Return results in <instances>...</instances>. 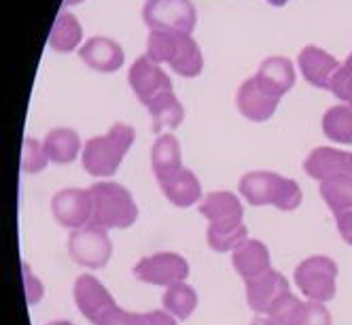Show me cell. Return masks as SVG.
I'll return each instance as SVG.
<instances>
[{
    "instance_id": "cell-1",
    "label": "cell",
    "mask_w": 352,
    "mask_h": 325,
    "mask_svg": "<svg viewBox=\"0 0 352 325\" xmlns=\"http://www.w3.org/2000/svg\"><path fill=\"white\" fill-rule=\"evenodd\" d=\"M238 189L248 205L276 207L285 213L299 209L301 200H304V191H301L297 181L270 170L246 172L238 183Z\"/></svg>"
},
{
    "instance_id": "cell-2",
    "label": "cell",
    "mask_w": 352,
    "mask_h": 325,
    "mask_svg": "<svg viewBox=\"0 0 352 325\" xmlns=\"http://www.w3.org/2000/svg\"><path fill=\"white\" fill-rule=\"evenodd\" d=\"M136 140V132L128 123H113V128L102 134L94 136L83 147V168L96 179H109L119 170L123 158L128 156L130 147Z\"/></svg>"
},
{
    "instance_id": "cell-3",
    "label": "cell",
    "mask_w": 352,
    "mask_h": 325,
    "mask_svg": "<svg viewBox=\"0 0 352 325\" xmlns=\"http://www.w3.org/2000/svg\"><path fill=\"white\" fill-rule=\"evenodd\" d=\"M94 200L91 223L107 230H125L132 228L138 219V207L128 187L115 181H100L89 187Z\"/></svg>"
},
{
    "instance_id": "cell-4",
    "label": "cell",
    "mask_w": 352,
    "mask_h": 325,
    "mask_svg": "<svg viewBox=\"0 0 352 325\" xmlns=\"http://www.w3.org/2000/svg\"><path fill=\"white\" fill-rule=\"evenodd\" d=\"M338 264L327 255H312L295 268V285L308 300L327 304L338 291Z\"/></svg>"
},
{
    "instance_id": "cell-5",
    "label": "cell",
    "mask_w": 352,
    "mask_h": 325,
    "mask_svg": "<svg viewBox=\"0 0 352 325\" xmlns=\"http://www.w3.org/2000/svg\"><path fill=\"white\" fill-rule=\"evenodd\" d=\"M68 255L77 266L89 270L104 268L113 255V240L109 230L96 226V223H87L79 230H72L68 236Z\"/></svg>"
},
{
    "instance_id": "cell-6",
    "label": "cell",
    "mask_w": 352,
    "mask_h": 325,
    "mask_svg": "<svg viewBox=\"0 0 352 325\" xmlns=\"http://www.w3.org/2000/svg\"><path fill=\"white\" fill-rule=\"evenodd\" d=\"M142 19L151 32H185L195 28V7L191 0H146Z\"/></svg>"
},
{
    "instance_id": "cell-7",
    "label": "cell",
    "mask_w": 352,
    "mask_h": 325,
    "mask_svg": "<svg viewBox=\"0 0 352 325\" xmlns=\"http://www.w3.org/2000/svg\"><path fill=\"white\" fill-rule=\"evenodd\" d=\"M134 277L148 285L172 287L176 283H185L189 277V264L183 255L162 251L155 255H146L136 262Z\"/></svg>"
},
{
    "instance_id": "cell-8",
    "label": "cell",
    "mask_w": 352,
    "mask_h": 325,
    "mask_svg": "<svg viewBox=\"0 0 352 325\" xmlns=\"http://www.w3.org/2000/svg\"><path fill=\"white\" fill-rule=\"evenodd\" d=\"M130 85L136 94V98L144 107H151L155 100L172 94V81L168 74L162 70L157 62H153L148 56H140L128 72Z\"/></svg>"
},
{
    "instance_id": "cell-9",
    "label": "cell",
    "mask_w": 352,
    "mask_h": 325,
    "mask_svg": "<svg viewBox=\"0 0 352 325\" xmlns=\"http://www.w3.org/2000/svg\"><path fill=\"white\" fill-rule=\"evenodd\" d=\"M52 215L60 226L68 230H79L87 223H91L94 217V200L89 189H77L68 187L58 191L52 198Z\"/></svg>"
},
{
    "instance_id": "cell-10",
    "label": "cell",
    "mask_w": 352,
    "mask_h": 325,
    "mask_svg": "<svg viewBox=\"0 0 352 325\" xmlns=\"http://www.w3.org/2000/svg\"><path fill=\"white\" fill-rule=\"evenodd\" d=\"M199 215L208 221V230H234L244 226V209L232 191H210L199 202Z\"/></svg>"
},
{
    "instance_id": "cell-11",
    "label": "cell",
    "mask_w": 352,
    "mask_h": 325,
    "mask_svg": "<svg viewBox=\"0 0 352 325\" xmlns=\"http://www.w3.org/2000/svg\"><path fill=\"white\" fill-rule=\"evenodd\" d=\"M72 295H74V304H77L81 315L94 325H98V321L104 317V313L117 306L113 293L100 283L94 274H81V277H77Z\"/></svg>"
},
{
    "instance_id": "cell-12",
    "label": "cell",
    "mask_w": 352,
    "mask_h": 325,
    "mask_svg": "<svg viewBox=\"0 0 352 325\" xmlns=\"http://www.w3.org/2000/svg\"><path fill=\"white\" fill-rule=\"evenodd\" d=\"M244 283H246V302L257 315H267L276 300L291 291L287 277L274 268Z\"/></svg>"
},
{
    "instance_id": "cell-13",
    "label": "cell",
    "mask_w": 352,
    "mask_h": 325,
    "mask_svg": "<svg viewBox=\"0 0 352 325\" xmlns=\"http://www.w3.org/2000/svg\"><path fill=\"white\" fill-rule=\"evenodd\" d=\"M278 105H280V98L272 94L270 90H265L255 77L246 79L236 94L238 111L250 121L270 119L276 113V109H278Z\"/></svg>"
},
{
    "instance_id": "cell-14",
    "label": "cell",
    "mask_w": 352,
    "mask_h": 325,
    "mask_svg": "<svg viewBox=\"0 0 352 325\" xmlns=\"http://www.w3.org/2000/svg\"><path fill=\"white\" fill-rule=\"evenodd\" d=\"M297 62H299V70L304 74V79L318 90H329L336 72L342 66L331 54H327L324 49L316 45H308L301 49Z\"/></svg>"
},
{
    "instance_id": "cell-15",
    "label": "cell",
    "mask_w": 352,
    "mask_h": 325,
    "mask_svg": "<svg viewBox=\"0 0 352 325\" xmlns=\"http://www.w3.org/2000/svg\"><path fill=\"white\" fill-rule=\"evenodd\" d=\"M306 174L316 181H327L352 174V154L333 147H316L304 162Z\"/></svg>"
},
{
    "instance_id": "cell-16",
    "label": "cell",
    "mask_w": 352,
    "mask_h": 325,
    "mask_svg": "<svg viewBox=\"0 0 352 325\" xmlns=\"http://www.w3.org/2000/svg\"><path fill=\"white\" fill-rule=\"evenodd\" d=\"M81 60L98 72H115L123 66L125 54L117 41L107 36H94L79 49Z\"/></svg>"
},
{
    "instance_id": "cell-17",
    "label": "cell",
    "mask_w": 352,
    "mask_h": 325,
    "mask_svg": "<svg viewBox=\"0 0 352 325\" xmlns=\"http://www.w3.org/2000/svg\"><path fill=\"white\" fill-rule=\"evenodd\" d=\"M232 264L244 281H250L272 268L270 249L261 240L248 238L232 251Z\"/></svg>"
},
{
    "instance_id": "cell-18",
    "label": "cell",
    "mask_w": 352,
    "mask_h": 325,
    "mask_svg": "<svg viewBox=\"0 0 352 325\" xmlns=\"http://www.w3.org/2000/svg\"><path fill=\"white\" fill-rule=\"evenodd\" d=\"M164 196L168 198V202L179 207V209H189L193 205H197L202 200V183L197 181L195 172H191L189 168H181L176 174H172L170 179L160 183Z\"/></svg>"
},
{
    "instance_id": "cell-19",
    "label": "cell",
    "mask_w": 352,
    "mask_h": 325,
    "mask_svg": "<svg viewBox=\"0 0 352 325\" xmlns=\"http://www.w3.org/2000/svg\"><path fill=\"white\" fill-rule=\"evenodd\" d=\"M151 168L157 183L170 179L172 174H176L183 168V154H181V143L174 134H162L153 143L151 149Z\"/></svg>"
},
{
    "instance_id": "cell-20",
    "label": "cell",
    "mask_w": 352,
    "mask_h": 325,
    "mask_svg": "<svg viewBox=\"0 0 352 325\" xmlns=\"http://www.w3.org/2000/svg\"><path fill=\"white\" fill-rule=\"evenodd\" d=\"M255 79L270 90L272 94H276L278 98H283L293 85H295V68L293 62L285 56H272L265 58L255 74Z\"/></svg>"
},
{
    "instance_id": "cell-21",
    "label": "cell",
    "mask_w": 352,
    "mask_h": 325,
    "mask_svg": "<svg viewBox=\"0 0 352 325\" xmlns=\"http://www.w3.org/2000/svg\"><path fill=\"white\" fill-rule=\"evenodd\" d=\"M168 66L181 74V77L193 79L197 77L199 72L204 70V56H202V49L197 47V43L193 41L191 34H181L179 45L174 49V56L170 58Z\"/></svg>"
},
{
    "instance_id": "cell-22",
    "label": "cell",
    "mask_w": 352,
    "mask_h": 325,
    "mask_svg": "<svg viewBox=\"0 0 352 325\" xmlns=\"http://www.w3.org/2000/svg\"><path fill=\"white\" fill-rule=\"evenodd\" d=\"M45 149L47 156L54 164H70L81 151V138L70 128H56L45 136Z\"/></svg>"
},
{
    "instance_id": "cell-23",
    "label": "cell",
    "mask_w": 352,
    "mask_h": 325,
    "mask_svg": "<svg viewBox=\"0 0 352 325\" xmlns=\"http://www.w3.org/2000/svg\"><path fill=\"white\" fill-rule=\"evenodd\" d=\"M83 41V28L79 19L68 11H62L54 21V28L49 32V47L60 54L74 52Z\"/></svg>"
},
{
    "instance_id": "cell-24",
    "label": "cell",
    "mask_w": 352,
    "mask_h": 325,
    "mask_svg": "<svg viewBox=\"0 0 352 325\" xmlns=\"http://www.w3.org/2000/svg\"><path fill=\"white\" fill-rule=\"evenodd\" d=\"M151 113V121H153V132H162V130H174L179 128L183 119H185V109L181 105V100L176 98V94H168L160 100H155L153 105L146 107Z\"/></svg>"
},
{
    "instance_id": "cell-25",
    "label": "cell",
    "mask_w": 352,
    "mask_h": 325,
    "mask_svg": "<svg viewBox=\"0 0 352 325\" xmlns=\"http://www.w3.org/2000/svg\"><path fill=\"white\" fill-rule=\"evenodd\" d=\"M322 134L331 143L352 145V107L338 105L322 115Z\"/></svg>"
},
{
    "instance_id": "cell-26",
    "label": "cell",
    "mask_w": 352,
    "mask_h": 325,
    "mask_svg": "<svg viewBox=\"0 0 352 325\" xmlns=\"http://www.w3.org/2000/svg\"><path fill=\"white\" fill-rule=\"evenodd\" d=\"M162 302H164V311H168L176 319L185 321L197 308V291L189 283H176L172 287H166Z\"/></svg>"
},
{
    "instance_id": "cell-27",
    "label": "cell",
    "mask_w": 352,
    "mask_h": 325,
    "mask_svg": "<svg viewBox=\"0 0 352 325\" xmlns=\"http://www.w3.org/2000/svg\"><path fill=\"white\" fill-rule=\"evenodd\" d=\"M320 198L333 213L352 209V174L320 181Z\"/></svg>"
},
{
    "instance_id": "cell-28",
    "label": "cell",
    "mask_w": 352,
    "mask_h": 325,
    "mask_svg": "<svg viewBox=\"0 0 352 325\" xmlns=\"http://www.w3.org/2000/svg\"><path fill=\"white\" fill-rule=\"evenodd\" d=\"M206 240L214 253H228L248 240V230L246 226L234 230H206Z\"/></svg>"
},
{
    "instance_id": "cell-29",
    "label": "cell",
    "mask_w": 352,
    "mask_h": 325,
    "mask_svg": "<svg viewBox=\"0 0 352 325\" xmlns=\"http://www.w3.org/2000/svg\"><path fill=\"white\" fill-rule=\"evenodd\" d=\"M52 162L47 156L45 143H38L36 138H26L21 149V170L28 174H36L47 168V164Z\"/></svg>"
},
{
    "instance_id": "cell-30",
    "label": "cell",
    "mask_w": 352,
    "mask_h": 325,
    "mask_svg": "<svg viewBox=\"0 0 352 325\" xmlns=\"http://www.w3.org/2000/svg\"><path fill=\"white\" fill-rule=\"evenodd\" d=\"M291 325H333L331 313L322 302H314V300H301V306L293 319Z\"/></svg>"
},
{
    "instance_id": "cell-31",
    "label": "cell",
    "mask_w": 352,
    "mask_h": 325,
    "mask_svg": "<svg viewBox=\"0 0 352 325\" xmlns=\"http://www.w3.org/2000/svg\"><path fill=\"white\" fill-rule=\"evenodd\" d=\"M299 306H301V300L297 295H293L291 291H287L283 297L276 300L274 306L267 313V317L272 321H276L278 325H291L295 315H297V311H299Z\"/></svg>"
},
{
    "instance_id": "cell-32",
    "label": "cell",
    "mask_w": 352,
    "mask_h": 325,
    "mask_svg": "<svg viewBox=\"0 0 352 325\" xmlns=\"http://www.w3.org/2000/svg\"><path fill=\"white\" fill-rule=\"evenodd\" d=\"M329 90L333 92L336 98L342 100L344 105L352 107V54L348 56V60L336 72V77H333Z\"/></svg>"
},
{
    "instance_id": "cell-33",
    "label": "cell",
    "mask_w": 352,
    "mask_h": 325,
    "mask_svg": "<svg viewBox=\"0 0 352 325\" xmlns=\"http://www.w3.org/2000/svg\"><path fill=\"white\" fill-rule=\"evenodd\" d=\"M98 325H146V313L140 315V313L123 311L121 306H113L98 321Z\"/></svg>"
},
{
    "instance_id": "cell-34",
    "label": "cell",
    "mask_w": 352,
    "mask_h": 325,
    "mask_svg": "<svg viewBox=\"0 0 352 325\" xmlns=\"http://www.w3.org/2000/svg\"><path fill=\"white\" fill-rule=\"evenodd\" d=\"M21 270H23V281H26V297H28V304L41 302V300H43V293H45L43 283L30 272V266H28V264H23Z\"/></svg>"
},
{
    "instance_id": "cell-35",
    "label": "cell",
    "mask_w": 352,
    "mask_h": 325,
    "mask_svg": "<svg viewBox=\"0 0 352 325\" xmlns=\"http://www.w3.org/2000/svg\"><path fill=\"white\" fill-rule=\"evenodd\" d=\"M336 226H338L342 240L352 247V209L336 213Z\"/></svg>"
},
{
    "instance_id": "cell-36",
    "label": "cell",
    "mask_w": 352,
    "mask_h": 325,
    "mask_svg": "<svg viewBox=\"0 0 352 325\" xmlns=\"http://www.w3.org/2000/svg\"><path fill=\"white\" fill-rule=\"evenodd\" d=\"M146 325H179L176 317L168 311H151L146 313Z\"/></svg>"
},
{
    "instance_id": "cell-37",
    "label": "cell",
    "mask_w": 352,
    "mask_h": 325,
    "mask_svg": "<svg viewBox=\"0 0 352 325\" xmlns=\"http://www.w3.org/2000/svg\"><path fill=\"white\" fill-rule=\"evenodd\" d=\"M250 325H278L276 321H272L270 317H257V319H253V323Z\"/></svg>"
},
{
    "instance_id": "cell-38",
    "label": "cell",
    "mask_w": 352,
    "mask_h": 325,
    "mask_svg": "<svg viewBox=\"0 0 352 325\" xmlns=\"http://www.w3.org/2000/svg\"><path fill=\"white\" fill-rule=\"evenodd\" d=\"M267 3L272 5V7H285L289 0H267Z\"/></svg>"
},
{
    "instance_id": "cell-39",
    "label": "cell",
    "mask_w": 352,
    "mask_h": 325,
    "mask_svg": "<svg viewBox=\"0 0 352 325\" xmlns=\"http://www.w3.org/2000/svg\"><path fill=\"white\" fill-rule=\"evenodd\" d=\"M83 0H64V7H70V5H79Z\"/></svg>"
},
{
    "instance_id": "cell-40",
    "label": "cell",
    "mask_w": 352,
    "mask_h": 325,
    "mask_svg": "<svg viewBox=\"0 0 352 325\" xmlns=\"http://www.w3.org/2000/svg\"><path fill=\"white\" fill-rule=\"evenodd\" d=\"M47 325H74L70 321H52V323H47Z\"/></svg>"
}]
</instances>
